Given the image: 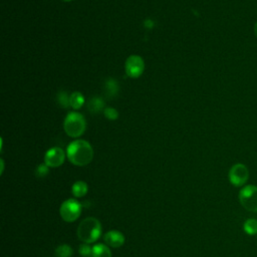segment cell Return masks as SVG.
Segmentation results:
<instances>
[{"instance_id": "obj_1", "label": "cell", "mask_w": 257, "mask_h": 257, "mask_svg": "<svg viewBox=\"0 0 257 257\" xmlns=\"http://www.w3.org/2000/svg\"><path fill=\"white\" fill-rule=\"evenodd\" d=\"M66 157L71 164L83 167L92 161L93 150L87 141L75 140L67 146Z\"/></svg>"}, {"instance_id": "obj_2", "label": "cell", "mask_w": 257, "mask_h": 257, "mask_svg": "<svg viewBox=\"0 0 257 257\" xmlns=\"http://www.w3.org/2000/svg\"><path fill=\"white\" fill-rule=\"evenodd\" d=\"M101 234L100 222L94 217L83 219L77 228V237L86 244L95 242Z\"/></svg>"}, {"instance_id": "obj_3", "label": "cell", "mask_w": 257, "mask_h": 257, "mask_svg": "<svg viewBox=\"0 0 257 257\" xmlns=\"http://www.w3.org/2000/svg\"><path fill=\"white\" fill-rule=\"evenodd\" d=\"M63 130L67 136L78 138L86 130V120L84 116L77 111H70L64 118Z\"/></svg>"}, {"instance_id": "obj_4", "label": "cell", "mask_w": 257, "mask_h": 257, "mask_svg": "<svg viewBox=\"0 0 257 257\" xmlns=\"http://www.w3.org/2000/svg\"><path fill=\"white\" fill-rule=\"evenodd\" d=\"M239 201L242 207L249 212H257V187L248 185L239 193Z\"/></svg>"}, {"instance_id": "obj_5", "label": "cell", "mask_w": 257, "mask_h": 257, "mask_svg": "<svg viewBox=\"0 0 257 257\" xmlns=\"http://www.w3.org/2000/svg\"><path fill=\"white\" fill-rule=\"evenodd\" d=\"M59 213L65 222H74L81 214V205L75 199H67L61 204Z\"/></svg>"}, {"instance_id": "obj_6", "label": "cell", "mask_w": 257, "mask_h": 257, "mask_svg": "<svg viewBox=\"0 0 257 257\" xmlns=\"http://www.w3.org/2000/svg\"><path fill=\"white\" fill-rule=\"evenodd\" d=\"M125 74L132 78L140 77L145 70V61L140 55H131L124 63Z\"/></svg>"}, {"instance_id": "obj_7", "label": "cell", "mask_w": 257, "mask_h": 257, "mask_svg": "<svg viewBox=\"0 0 257 257\" xmlns=\"http://www.w3.org/2000/svg\"><path fill=\"white\" fill-rule=\"evenodd\" d=\"M228 177L233 186L241 187L247 182L249 178V171L245 165L238 163L231 167Z\"/></svg>"}, {"instance_id": "obj_8", "label": "cell", "mask_w": 257, "mask_h": 257, "mask_svg": "<svg viewBox=\"0 0 257 257\" xmlns=\"http://www.w3.org/2000/svg\"><path fill=\"white\" fill-rule=\"evenodd\" d=\"M66 154L59 147L50 148L44 156V164H46L49 168H57L60 167L65 160Z\"/></svg>"}, {"instance_id": "obj_9", "label": "cell", "mask_w": 257, "mask_h": 257, "mask_svg": "<svg viewBox=\"0 0 257 257\" xmlns=\"http://www.w3.org/2000/svg\"><path fill=\"white\" fill-rule=\"evenodd\" d=\"M104 243L112 248H118L124 243V236L117 230H110L104 234Z\"/></svg>"}, {"instance_id": "obj_10", "label": "cell", "mask_w": 257, "mask_h": 257, "mask_svg": "<svg viewBox=\"0 0 257 257\" xmlns=\"http://www.w3.org/2000/svg\"><path fill=\"white\" fill-rule=\"evenodd\" d=\"M105 108V102L100 96H92L87 102V109L90 113H99Z\"/></svg>"}, {"instance_id": "obj_11", "label": "cell", "mask_w": 257, "mask_h": 257, "mask_svg": "<svg viewBox=\"0 0 257 257\" xmlns=\"http://www.w3.org/2000/svg\"><path fill=\"white\" fill-rule=\"evenodd\" d=\"M104 91H105V95L108 98H113L118 94L119 91V85L118 82L116 81V79L109 77L104 81Z\"/></svg>"}, {"instance_id": "obj_12", "label": "cell", "mask_w": 257, "mask_h": 257, "mask_svg": "<svg viewBox=\"0 0 257 257\" xmlns=\"http://www.w3.org/2000/svg\"><path fill=\"white\" fill-rule=\"evenodd\" d=\"M87 190H88V186L84 181H77L71 187L72 195L75 198H81L85 196L87 193Z\"/></svg>"}, {"instance_id": "obj_13", "label": "cell", "mask_w": 257, "mask_h": 257, "mask_svg": "<svg viewBox=\"0 0 257 257\" xmlns=\"http://www.w3.org/2000/svg\"><path fill=\"white\" fill-rule=\"evenodd\" d=\"M92 257H111V251L107 245L98 243L92 247Z\"/></svg>"}, {"instance_id": "obj_14", "label": "cell", "mask_w": 257, "mask_h": 257, "mask_svg": "<svg viewBox=\"0 0 257 257\" xmlns=\"http://www.w3.org/2000/svg\"><path fill=\"white\" fill-rule=\"evenodd\" d=\"M84 96L81 92L79 91H73L71 94H70V97H69V104L72 108L74 109H78L80 108L83 104H84Z\"/></svg>"}, {"instance_id": "obj_15", "label": "cell", "mask_w": 257, "mask_h": 257, "mask_svg": "<svg viewBox=\"0 0 257 257\" xmlns=\"http://www.w3.org/2000/svg\"><path fill=\"white\" fill-rule=\"evenodd\" d=\"M243 230L248 235H256L257 234V220L255 219H247L243 224Z\"/></svg>"}, {"instance_id": "obj_16", "label": "cell", "mask_w": 257, "mask_h": 257, "mask_svg": "<svg viewBox=\"0 0 257 257\" xmlns=\"http://www.w3.org/2000/svg\"><path fill=\"white\" fill-rule=\"evenodd\" d=\"M73 251L71 247L67 244H61L55 249V255L56 257H70L72 255Z\"/></svg>"}, {"instance_id": "obj_17", "label": "cell", "mask_w": 257, "mask_h": 257, "mask_svg": "<svg viewBox=\"0 0 257 257\" xmlns=\"http://www.w3.org/2000/svg\"><path fill=\"white\" fill-rule=\"evenodd\" d=\"M69 97H70V94H68L66 91L64 90H61L57 93L56 95V98H57V102L58 104L63 107V108H67L68 106H70L69 104Z\"/></svg>"}, {"instance_id": "obj_18", "label": "cell", "mask_w": 257, "mask_h": 257, "mask_svg": "<svg viewBox=\"0 0 257 257\" xmlns=\"http://www.w3.org/2000/svg\"><path fill=\"white\" fill-rule=\"evenodd\" d=\"M103 114L109 120H115L118 118V111L114 107H105L103 110Z\"/></svg>"}, {"instance_id": "obj_19", "label": "cell", "mask_w": 257, "mask_h": 257, "mask_svg": "<svg viewBox=\"0 0 257 257\" xmlns=\"http://www.w3.org/2000/svg\"><path fill=\"white\" fill-rule=\"evenodd\" d=\"M49 173V167L46 164H40L35 170V175L38 178H43Z\"/></svg>"}, {"instance_id": "obj_20", "label": "cell", "mask_w": 257, "mask_h": 257, "mask_svg": "<svg viewBox=\"0 0 257 257\" xmlns=\"http://www.w3.org/2000/svg\"><path fill=\"white\" fill-rule=\"evenodd\" d=\"M78 252L83 257H92V248H90L86 243H83L79 246Z\"/></svg>"}, {"instance_id": "obj_21", "label": "cell", "mask_w": 257, "mask_h": 257, "mask_svg": "<svg viewBox=\"0 0 257 257\" xmlns=\"http://www.w3.org/2000/svg\"><path fill=\"white\" fill-rule=\"evenodd\" d=\"M144 25H145L146 28L152 29V28L155 26V22H154V20H152V19H146L145 22H144Z\"/></svg>"}, {"instance_id": "obj_22", "label": "cell", "mask_w": 257, "mask_h": 257, "mask_svg": "<svg viewBox=\"0 0 257 257\" xmlns=\"http://www.w3.org/2000/svg\"><path fill=\"white\" fill-rule=\"evenodd\" d=\"M254 34H255V36L257 37V21H256V23H255V25H254Z\"/></svg>"}, {"instance_id": "obj_23", "label": "cell", "mask_w": 257, "mask_h": 257, "mask_svg": "<svg viewBox=\"0 0 257 257\" xmlns=\"http://www.w3.org/2000/svg\"><path fill=\"white\" fill-rule=\"evenodd\" d=\"M62 1H64V2H69V1H71V0H62Z\"/></svg>"}]
</instances>
